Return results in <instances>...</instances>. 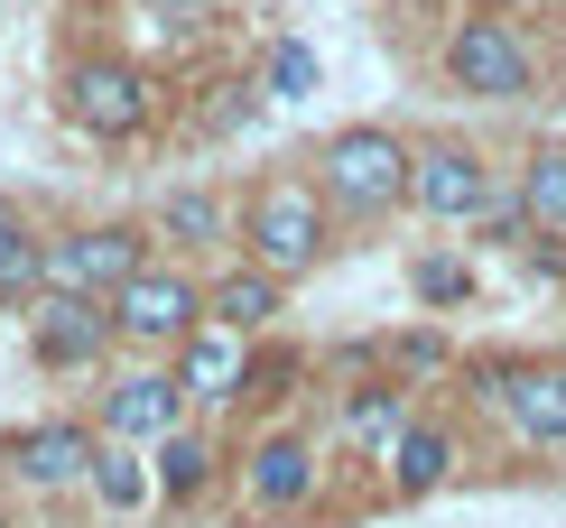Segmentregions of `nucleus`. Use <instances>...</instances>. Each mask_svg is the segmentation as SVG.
<instances>
[{
  "label": "nucleus",
  "mask_w": 566,
  "mask_h": 528,
  "mask_svg": "<svg viewBox=\"0 0 566 528\" xmlns=\"http://www.w3.org/2000/svg\"><path fill=\"white\" fill-rule=\"evenodd\" d=\"M335 223H344V213L325 204L316 177L270 167V177L242 196V260H261L270 278H306L325 251H335Z\"/></svg>",
  "instance_id": "obj_1"
},
{
  "label": "nucleus",
  "mask_w": 566,
  "mask_h": 528,
  "mask_svg": "<svg viewBox=\"0 0 566 528\" xmlns=\"http://www.w3.org/2000/svg\"><path fill=\"white\" fill-rule=\"evenodd\" d=\"M409 177H418V139H399L390 122H344L325 130L316 149V186L344 223H381V213L409 204Z\"/></svg>",
  "instance_id": "obj_2"
},
{
  "label": "nucleus",
  "mask_w": 566,
  "mask_h": 528,
  "mask_svg": "<svg viewBox=\"0 0 566 528\" xmlns=\"http://www.w3.org/2000/svg\"><path fill=\"white\" fill-rule=\"evenodd\" d=\"M474 399L502 418L511 454H566V362H474Z\"/></svg>",
  "instance_id": "obj_3"
},
{
  "label": "nucleus",
  "mask_w": 566,
  "mask_h": 528,
  "mask_svg": "<svg viewBox=\"0 0 566 528\" xmlns=\"http://www.w3.org/2000/svg\"><path fill=\"white\" fill-rule=\"evenodd\" d=\"M112 325H122V344L130 352H158V362H177L186 344H196L205 325V278L196 270H177V260H149L122 297H112Z\"/></svg>",
  "instance_id": "obj_4"
},
{
  "label": "nucleus",
  "mask_w": 566,
  "mask_h": 528,
  "mask_svg": "<svg viewBox=\"0 0 566 528\" xmlns=\"http://www.w3.org/2000/svg\"><path fill=\"white\" fill-rule=\"evenodd\" d=\"M158 260V232L149 223H75V232H46V287L65 297H122V287Z\"/></svg>",
  "instance_id": "obj_5"
},
{
  "label": "nucleus",
  "mask_w": 566,
  "mask_h": 528,
  "mask_svg": "<svg viewBox=\"0 0 566 528\" xmlns=\"http://www.w3.org/2000/svg\"><path fill=\"white\" fill-rule=\"evenodd\" d=\"M232 492H242V510H261V519L316 510V492H325V454H316V436H297V426L251 436L242 464H232Z\"/></svg>",
  "instance_id": "obj_6"
},
{
  "label": "nucleus",
  "mask_w": 566,
  "mask_h": 528,
  "mask_svg": "<svg viewBox=\"0 0 566 528\" xmlns=\"http://www.w3.org/2000/svg\"><path fill=\"white\" fill-rule=\"evenodd\" d=\"M446 84L455 93H474V103H521V93L538 84V56H530V38L511 29V19H455V38H446Z\"/></svg>",
  "instance_id": "obj_7"
},
{
  "label": "nucleus",
  "mask_w": 566,
  "mask_h": 528,
  "mask_svg": "<svg viewBox=\"0 0 566 528\" xmlns=\"http://www.w3.org/2000/svg\"><path fill=\"white\" fill-rule=\"evenodd\" d=\"M19 325H29V362H38V371H65V380H75V371H103L112 352H122V325H112L103 297H65V287H46Z\"/></svg>",
  "instance_id": "obj_8"
},
{
  "label": "nucleus",
  "mask_w": 566,
  "mask_h": 528,
  "mask_svg": "<svg viewBox=\"0 0 566 528\" xmlns=\"http://www.w3.org/2000/svg\"><path fill=\"white\" fill-rule=\"evenodd\" d=\"M65 122L93 139H139L158 122V84L122 56H75L65 65Z\"/></svg>",
  "instance_id": "obj_9"
},
{
  "label": "nucleus",
  "mask_w": 566,
  "mask_h": 528,
  "mask_svg": "<svg viewBox=\"0 0 566 528\" xmlns=\"http://www.w3.org/2000/svg\"><path fill=\"white\" fill-rule=\"evenodd\" d=\"M492 196H502V177H492V158L483 149H464V139H418V177H409V213H428V223L446 232H474Z\"/></svg>",
  "instance_id": "obj_10"
},
{
  "label": "nucleus",
  "mask_w": 566,
  "mask_h": 528,
  "mask_svg": "<svg viewBox=\"0 0 566 528\" xmlns=\"http://www.w3.org/2000/svg\"><path fill=\"white\" fill-rule=\"evenodd\" d=\"M103 426L112 445H168L177 426H196V399H186L177 362H139V371H112L103 380Z\"/></svg>",
  "instance_id": "obj_11"
},
{
  "label": "nucleus",
  "mask_w": 566,
  "mask_h": 528,
  "mask_svg": "<svg viewBox=\"0 0 566 528\" xmlns=\"http://www.w3.org/2000/svg\"><path fill=\"white\" fill-rule=\"evenodd\" d=\"M103 426H84V418H38V426H19V445H10V473H19V492L29 500H65V492H93V464H103Z\"/></svg>",
  "instance_id": "obj_12"
},
{
  "label": "nucleus",
  "mask_w": 566,
  "mask_h": 528,
  "mask_svg": "<svg viewBox=\"0 0 566 528\" xmlns=\"http://www.w3.org/2000/svg\"><path fill=\"white\" fill-rule=\"evenodd\" d=\"M418 426V390L399 371H363L335 390V445L363 454V464H390V445Z\"/></svg>",
  "instance_id": "obj_13"
},
{
  "label": "nucleus",
  "mask_w": 566,
  "mask_h": 528,
  "mask_svg": "<svg viewBox=\"0 0 566 528\" xmlns=\"http://www.w3.org/2000/svg\"><path fill=\"white\" fill-rule=\"evenodd\" d=\"M251 371H261V352H251V334H232V325H205L196 344L177 352V380H186V399H196L205 418H214V408H242Z\"/></svg>",
  "instance_id": "obj_14"
},
{
  "label": "nucleus",
  "mask_w": 566,
  "mask_h": 528,
  "mask_svg": "<svg viewBox=\"0 0 566 528\" xmlns=\"http://www.w3.org/2000/svg\"><path fill=\"white\" fill-rule=\"evenodd\" d=\"M149 232L168 242V260H196V251H223L232 232H242V213H232L214 186H168V196L149 204Z\"/></svg>",
  "instance_id": "obj_15"
},
{
  "label": "nucleus",
  "mask_w": 566,
  "mask_h": 528,
  "mask_svg": "<svg viewBox=\"0 0 566 528\" xmlns=\"http://www.w3.org/2000/svg\"><path fill=\"white\" fill-rule=\"evenodd\" d=\"M455 464H464V436H455L446 418H428V408H418V426L390 445V464H381V473H390V500H428V492H446V483H455Z\"/></svg>",
  "instance_id": "obj_16"
},
{
  "label": "nucleus",
  "mask_w": 566,
  "mask_h": 528,
  "mask_svg": "<svg viewBox=\"0 0 566 528\" xmlns=\"http://www.w3.org/2000/svg\"><path fill=\"white\" fill-rule=\"evenodd\" d=\"M279 306H289V278H270L261 260H242V270L205 278V316H214V325H232V334H251V344L270 334V316H279Z\"/></svg>",
  "instance_id": "obj_17"
},
{
  "label": "nucleus",
  "mask_w": 566,
  "mask_h": 528,
  "mask_svg": "<svg viewBox=\"0 0 566 528\" xmlns=\"http://www.w3.org/2000/svg\"><path fill=\"white\" fill-rule=\"evenodd\" d=\"M149 464H158V500H168V510H196V500L214 492L223 454H214V436H205V426H177L168 445H149Z\"/></svg>",
  "instance_id": "obj_18"
},
{
  "label": "nucleus",
  "mask_w": 566,
  "mask_h": 528,
  "mask_svg": "<svg viewBox=\"0 0 566 528\" xmlns=\"http://www.w3.org/2000/svg\"><path fill=\"white\" fill-rule=\"evenodd\" d=\"M158 500V464L139 445H103V464H93V510L103 519H139Z\"/></svg>",
  "instance_id": "obj_19"
},
{
  "label": "nucleus",
  "mask_w": 566,
  "mask_h": 528,
  "mask_svg": "<svg viewBox=\"0 0 566 528\" xmlns=\"http://www.w3.org/2000/svg\"><path fill=\"white\" fill-rule=\"evenodd\" d=\"M511 186H521V204H530L538 232H566V139H538Z\"/></svg>",
  "instance_id": "obj_20"
},
{
  "label": "nucleus",
  "mask_w": 566,
  "mask_h": 528,
  "mask_svg": "<svg viewBox=\"0 0 566 528\" xmlns=\"http://www.w3.org/2000/svg\"><path fill=\"white\" fill-rule=\"evenodd\" d=\"M409 297L428 306V316L474 306V260H464V251H418V260H409Z\"/></svg>",
  "instance_id": "obj_21"
},
{
  "label": "nucleus",
  "mask_w": 566,
  "mask_h": 528,
  "mask_svg": "<svg viewBox=\"0 0 566 528\" xmlns=\"http://www.w3.org/2000/svg\"><path fill=\"white\" fill-rule=\"evenodd\" d=\"M38 297H46V232L19 223L10 242H0V316H29Z\"/></svg>",
  "instance_id": "obj_22"
},
{
  "label": "nucleus",
  "mask_w": 566,
  "mask_h": 528,
  "mask_svg": "<svg viewBox=\"0 0 566 528\" xmlns=\"http://www.w3.org/2000/svg\"><path fill=\"white\" fill-rule=\"evenodd\" d=\"M474 232H483L492 251H530V242H538V223H530V204H521V186H502V196H492V213H483Z\"/></svg>",
  "instance_id": "obj_23"
},
{
  "label": "nucleus",
  "mask_w": 566,
  "mask_h": 528,
  "mask_svg": "<svg viewBox=\"0 0 566 528\" xmlns=\"http://www.w3.org/2000/svg\"><path fill=\"white\" fill-rule=\"evenodd\" d=\"M297 93H316V46H306V38H279V46H270V103H297Z\"/></svg>",
  "instance_id": "obj_24"
},
{
  "label": "nucleus",
  "mask_w": 566,
  "mask_h": 528,
  "mask_svg": "<svg viewBox=\"0 0 566 528\" xmlns=\"http://www.w3.org/2000/svg\"><path fill=\"white\" fill-rule=\"evenodd\" d=\"M446 362H455V352H446V334H399V344H390V371L409 380V390H418L428 371H446Z\"/></svg>",
  "instance_id": "obj_25"
},
{
  "label": "nucleus",
  "mask_w": 566,
  "mask_h": 528,
  "mask_svg": "<svg viewBox=\"0 0 566 528\" xmlns=\"http://www.w3.org/2000/svg\"><path fill=\"white\" fill-rule=\"evenodd\" d=\"M205 19H214V0H149V29H168V38H196Z\"/></svg>",
  "instance_id": "obj_26"
},
{
  "label": "nucleus",
  "mask_w": 566,
  "mask_h": 528,
  "mask_svg": "<svg viewBox=\"0 0 566 528\" xmlns=\"http://www.w3.org/2000/svg\"><path fill=\"white\" fill-rule=\"evenodd\" d=\"M261 122V93L251 84H223V103H214V130H251Z\"/></svg>",
  "instance_id": "obj_27"
},
{
  "label": "nucleus",
  "mask_w": 566,
  "mask_h": 528,
  "mask_svg": "<svg viewBox=\"0 0 566 528\" xmlns=\"http://www.w3.org/2000/svg\"><path fill=\"white\" fill-rule=\"evenodd\" d=\"M19 223H29V213H19L10 196H0V242H10V232H19Z\"/></svg>",
  "instance_id": "obj_28"
},
{
  "label": "nucleus",
  "mask_w": 566,
  "mask_h": 528,
  "mask_svg": "<svg viewBox=\"0 0 566 528\" xmlns=\"http://www.w3.org/2000/svg\"><path fill=\"white\" fill-rule=\"evenodd\" d=\"M0 528H19V519H10V510H0Z\"/></svg>",
  "instance_id": "obj_29"
}]
</instances>
